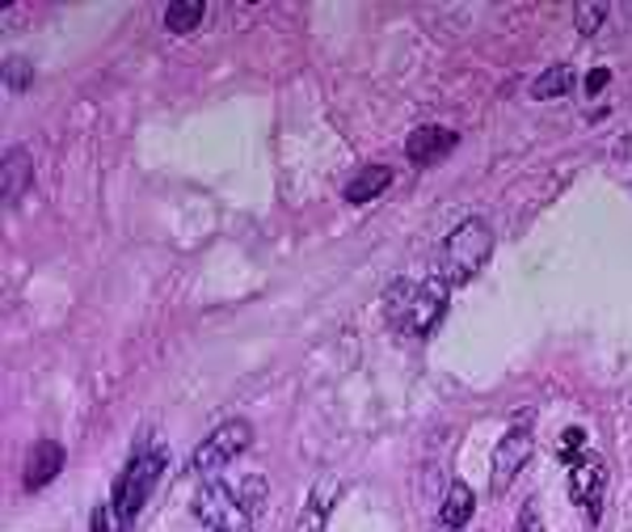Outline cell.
I'll return each instance as SVG.
<instances>
[{
  "label": "cell",
  "mask_w": 632,
  "mask_h": 532,
  "mask_svg": "<svg viewBox=\"0 0 632 532\" xmlns=\"http://www.w3.org/2000/svg\"><path fill=\"white\" fill-rule=\"evenodd\" d=\"M532 418L536 414L523 411L506 427V436L497 439V448H493V465H490V490L493 494H506L511 486H515V478L523 474V465H527V457H532V444H536V436H532Z\"/></svg>",
  "instance_id": "5"
},
{
  "label": "cell",
  "mask_w": 632,
  "mask_h": 532,
  "mask_svg": "<svg viewBox=\"0 0 632 532\" xmlns=\"http://www.w3.org/2000/svg\"><path fill=\"white\" fill-rule=\"evenodd\" d=\"M4 85H9L13 94H22L25 85H30V64L18 60V55H13V60H4Z\"/></svg>",
  "instance_id": "19"
},
{
  "label": "cell",
  "mask_w": 632,
  "mask_h": 532,
  "mask_svg": "<svg viewBox=\"0 0 632 532\" xmlns=\"http://www.w3.org/2000/svg\"><path fill=\"white\" fill-rule=\"evenodd\" d=\"M569 89H574V68H569V64H553L548 73L536 76L532 97H539V102H544V97H565Z\"/></svg>",
  "instance_id": "15"
},
{
  "label": "cell",
  "mask_w": 632,
  "mask_h": 532,
  "mask_svg": "<svg viewBox=\"0 0 632 532\" xmlns=\"http://www.w3.org/2000/svg\"><path fill=\"white\" fill-rule=\"evenodd\" d=\"M569 494L574 503L586 508L590 520L603 515V494H608V460L599 453H582V457L569 465Z\"/></svg>",
  "instance_id": "7"
},
{
  "label": "cell",
  "mask_w": 632,
  "mask_h": 532,
  "mask_svg": "<svg viewBox=\"0 0 632 532\" xmlns=\"http://www.w3.org/2000/svg\"><path fill=\"white\" fill-rule=\"evenodd\" d=\"M249 444H254V427L249 423H224V427H215L199 448H194V457H190V474L194 478H215L219 469H228L240 453H249Z\"/></svg>",
  "instance_id": "6"
},
{
  "label": "cell",
  "mask_w": 632,
  "mask_h": 532,
  "mask_svg": "<svg viewBox=\"0 0 632 532\" xmlns=\"http://www.w3.org/2000/svg\"><path fill=\"white\" fill-rule=\"evenodd\" d=\"M608 81H611V73H608V68H594V73L586 76V94H599V89H603Z\"/></svg>",
  "instance_id": "21"
},
{
  "label": "cell",
  "mask_w": 632,
  "mask_h": 532,
  "mask_svg": "<svg viewBox=\"0 0 632 532\" xmlns=\"http://www.w3.org/2000/svg\"><path fill=\"white\" fill-rule=\"evenodd\" d=\"M194 515L211 532H254V520H258L254 511L240 503V494L233 486L224 482H207L194 494Z\"/></svg>",
  "instance_id": "4"
},
{
  "label": "cell",
  "mask_w": 632,
  "mask_h": 532,
  "mask_svg": "<svg viewBox=\"0 0 632 532\" xmlns=\"http://www.w3.org/2000/svg\"><path fill=\"white\" fill-rule=\"evenodd\" d=\"M94 532H106V508L94 511Z\"/></svg>",
  "instance_id": "22"
},
{
  "label": "cell",
  "mask_w": 632,
  "mask_h": 532,
  "mask_svg": "<svg viewBox=\"0 0 632 532\" xmlns=\"http://www.w3.org/2000/svg\"><path fill=\"white\" fill-rule=\"evenodd\" d=\"M333 490H338V478H325V482L312 486L304 511H300V520H296V532H325L329 508H333V499H338Z\"/></svg>",
  "instance_id": "12"
},
{
  "label": "cell",
  "mask_w": 632,
  "mask_h": 532,
  "mask_svg": "<svg viewBox=\"0 0 632 532\" xmlns=\"http://www.w3.org/2000/svg\"><path fill=\"white\" fill-rule=\"evenodd\" d=\"M557 453H561V460H569V465L582 457V453H586V432H582V427H569V432L561 436V444H557Z\"/></svg>",
  "instance_id": "18"
},
{
  "label": "cell",
  "mask_w": 632,
  "mask_h": 532,
  "mask_svg": "<svg viewBox=\"0 0 632 532\" xmlns=\"http://www.w3.org/2000/svg\"><path fill=\"white\" fill-rule=\"evenodd\" d=\"M30 178H34V157L22 145L4 148V161H0V194H4V203H18L30 191Z\"/></svg>",
  "instance_id": "9"
},
{
  "label": "cell",
  "mask_w": 632,
  "mask_h": 532,
  "mask_svg": "<svg viewBox=\"0 0 632 532\" xmlns=\"http://www.w3.org/2000/svg\"><path fill=\"white\" fill-rule=\"evenodd\" d=\"M472 511H476V494H472L464 482H451L443 494V503H439V529L460 532L472 520Z\"/></svg>",
  "instance_id": "11"
},
{
  "label": "cell",
  "mask_w": 632,
  "mask_h": 532,
  "mask_svg": "<svg viewBox=\"0 0 632 532\" xmlns=\"http://www.w3.org/2000/svg\"><path fill=\"white\" fill-rule=\"evenodd\" d=\"M451 148H456V131L435 127V123H421L418 131L405 140L409 161H418V166H426V161H439V157H443V152H451Z\"/></svg>",
  "instance_id": "10"
},
{
  "label": "cell",
  "mask_w": 632,
  "mask_h": 532,
  "mask_svg": "<svg viewBox=\"0 0 632 532\" xmlns=\"http://www.w3.org/2000/svg\"><path fill=\"white\" fill-rule=\"evenodd\" d=\"M164 465H169V453H164V448H143V453H136V457L127 460V469L118 474V482H115V494H110L118 532H131L136 515H140L143 503L152 499L157 482H161Z\"/></svg>",
  "instance_id": "3"
},
{
  "label": "cell",
  "mask_w": 632,
  "mask_h": 532,
  "mask_svg": "<svg viewBox=\"0 0 632 532\" xmlns=\"http://www.w3.org/2000/svg\"><path fill=\"white\" fill-rule=\"evenodd\" d=\"M518 532H548L544 524H539V515H536V508H532V503H527V508H523V515H518Z\"/></svg>",
  "instance_id": "20"
},
{
  "label": "cell",
  "mask_w": 632,
  "mask_h": 532,
  "mask_svg": "<svg viewBox=\"0 0 632 532\" xmlns=\"http://www.w3.org/2000/svg\"><path fill=\"white\" fill-rule=\"evenodd\" d=\"M393 182V170L388 166H367V170H358L346 182V203H372L375 194H384V187Z\"/></svg>",
  "instance_id": "13"
},
{
  "label": "cell",
  "mask_w": 632,
  "mask_h": 532,
  "mask_svg": "<svg viewBox=\"0 0 632 532\" xmlns=\"http://www.w3.org/2000/svg\"><path fill=\"white\" fill-rule=\"evenodd\" d=\"M493 254V228L481 216L464 220L443 245H439V279L447 288H464L481 275Z\"/></svg>",
  "instance_id": "2"
},
{
  "label": "cell",
  "mask_w": 632,
  "mask_h": 532,
  "mask_svg": "<svg viewBox=\"0 0 632 532\" xmlns=\"http://www.w3.org/2000/svg\"><path fill=\"white\" fill-rule=\"evenodd\" d=\"M447 284L443 279H426V284H405L397 279L384 296V313L397 326L405 339H426L439 321L447 317Z\"/></svg>",
  "instance_id": "1"
},
{
  "label": "cell",
  "mask_w": 632,
  "mask_h": 532,
  "mask_svg": "<svg viewBox=\"0 0 632 532\" xmlns=\"http://www.w3.org/2000/svg\"><path fill=\"white\" fill-rule=\"evenodd\" d=\"M233 490L240 494V503L254 511V515L266 508V482H261V478H245V482H236Z\"/></svg>",
  "instance_id": "17"
},
{
  "label": "cell",
  "mask_w": 632,
  "mask_h": 532,
  "mask_svg": "<svg viewBox=\"0 0 632 532\" xmlns=\"http://www.w3.org/2000/svg\"><path fill=\"white\" fill-rule=\"evenodd\" d=\"M64 469V448L55 439H39L30 453H25V465H22V486L25 490H43L60 478Z\"/></svg>",
  "instance_id": "8"
},
{
  "label": "cell",
  "mask_w": 632,
  "mask_h": 532,
  "mask_svg": "<svg viewBox=\"0 0 632 532\" xmlns=\"http://www.w3.org/2000/svg\"><path fill=\"white\" fill-rule=\"evenodd\" d=\"M203 18H207V4H203V0H173V4L164 9V25H169L173 34H190Z\"/></svg>",
  "instance_id": "14"
},
{
  "label": "cell",
  "mask_w": 632,
  "mask_h": 532,
  "mask_svg": "<svg viewBox=\"0 0 632 532\" xmlns=\"http://www.w3.org/2000/svg\"><path fill=\"white\" fill-rule=\"evenodd\" d=\"M608 18V4L603 0H578L574 4V25H578V34H594L599 25Z\"/></svg>",
  "instance_id": "16"
}]
</instances>
